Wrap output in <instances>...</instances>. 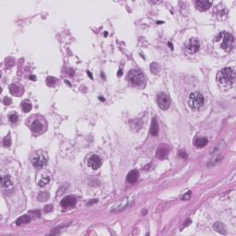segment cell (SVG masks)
Here are the masks:
<instances>
[{"label":"cell","instance_id":"10","mask_svg":"<svg viewBox=\"0 0 236 236\" xmlns=\"http://www.w3.org/2000/svg\"><path fill=\"white\" fill-rule=\"evenodd\" d=\"M169 154V147L165 144H161L157 149V152H156V157L160 160H164L167 158V156Z\"/></svg>","mask_w":236,"mask_h":236},{"label":"cell","instance_id":"31","mask_svg":"<svg viewBox=\"0 0 236 236\" xmlns=\"http://www.w3.org/2000/svg\"><path fill=\"white\" fill-rule=\"evenodd\" d=\"M122 75H123V71H122V70L120 69L119 71H118V73H117V76H118V77H121Z\"/></svg>","mask_w":236,"mask_h":236},{"label":"cell","instance_id":"36","mask_svg":"<svg viewBox=\"0 0 236 236\" xmlns=\"http://www.w3.org/2000/svg\"><path fill=\"white\" fill-rule=\"evenodd\" d=\"M161 23H163V21H158V24H161Z\"/></svg>","mask_w":236,"mask_h":236},{"label":"cell","instance_id":"15","mask_svg":"<svg viewBox=\"0 0 236 236\" xmlns=\"http://www.w3.org/2000/svg\"><path fill=\"white\" fill-rule=\"evenodd\" d=\"M31 128L34 133H40V132H42L43 129V124L39 120H35L33 123L31 124Z\"/></svg>","mask_w":236,"mask_h":236},{"label":"cell","instance_id":"17","mask_svg":"<svg viewBox=\"0 0 236 236\" xmlns=\"http://www.w3.org/2000/svg\"><path fill=\"white\" fill-rule=\"evenodd\" d=\"M208 140L207 137H196L195 139V145L198 148H203L208 144Z\"/></svg>","mask_w":236,"mask_h":236},{"label":"cell","instance_id":"22","mask_svg":"<svg viewBox=\"0 0 236 236\" xmlns=\"http://www.w3.org/2000/svg\"><path fill=\"white\" fill-rule=\"evenodd\" d=\"M50 182V178L49 177H42V179L39 181V183H38V185H39V186H41V187H43V186H45L47 185V183Z\"/></svg>","mask_w":236,"mask_h":236},{"label":"cell","instance_id":"16","mask_svg":"<svg viewBox=\"0 0 236 236\" xmlns=\"http://www.w3.org/2000/svg\"><path fill=\"white\" fill-rule=\"evenodd\" d=\"M213 228L216 232H218L219 233H221V234H226V229H225V226L221 223L220 221H217L216 223H214L213 225Z\"/></svg>","mask_w":236,"mask_h":236},{"label":"cell","instance_id":"26","mask_svg":"<svg viewBox=\"0 0 236 236\" xmlns=\"http://www.w3.org/2000/svg\"><path fill=\"white\" fill-rule=\"evenodd\" d=\"M56 83V78L54 77H48L46 78V84L48 85V86H54V85Z\"/></svg>","mask_w":236,"mask_h":236},{"label":"cell","instance_id":"4","mask_svg":"<svg viewBox=\"0 0 236 236\" xmlns=\"http://www.w3.org/2000/svg\"><path fill=\"white\" fill-rule=\"evenodd\" d=\"M128 80L133 85L136 86H140V85L145 80V76L143 72L139 69H133L129 72L128 74Z\"/></svg>","mask_w":236,"mask_h":236},{"label":"cell","instance_id":"13","mask_svg":"<svg viewBox=\"0 0 236 236\" xmlns=\"http://www.w3.org/2000/svg\"><path fill=\"white\" fill-rule=\"evenodd\" d=\"M139 173L137 170H132V171H130L127 176V181L129 183H135L137 179H139Z\"/></svg>","mask_w":236,"mask_h":236},{"label":"cell","instance_id":"29","mask_svg":"<svg viewBox=\"0 0 236 236\" xmlns=\"http://www.w3.org/2000/svg\"><path fill=\"white\" fill-rule=\"evenodd\" d=\"M3 102H4V103L6 104V105H9V104H10V103L12 102L11 99H10V98H9V97H5V98H4V101H3Z\"/></svg>","mask_w":236,"mask_h":236},{"label":"cell","instance_id":"7","mask_svg":"<svg viewBox=\"0 0 236 236\" xmlns=\"http://www.w3.org/2000/svg\"><path fill=\"white\" fill-rule=\"evenodd\" d=\"M31 162H32V165L34 166V168L42 169L46 165L47 159L43 154H38V155H35L33 158H32Z\"/></svg>","mask_w":236,"mask_h":236},{"label":"cell","instance_id":"30","mask_svg":"<svg viewBox=\"0 0 236 236\" xmlns=\"http://www.w3.org/2000/svg\"><path fill=\"white\" fill-rule=\"evenodd\" d=\"M180 156L182 157V158H186V152H183V151H180Z\"/></svg>","mask_w":236,"mask_h":236},{"label":"cell","instance_id":"21","mask_svg":"<svg viewBox=\"0 0 236 236\" xmlns=\"http://www.w3.org/2000/svg\"><path fill=\"white\" fill-rule=\"evenodd\" d=\"M50 198V195L47 191H44V192H41L40 194L38 195L37 198L40 202H43V201H47Z\"/></svg>","mask_w":236,"mask_h":236},{"label":"cell","instance_id":"24","mask_svg":"<svg viewBox=\"0 0 236 236\" xmlns=\"http://www.w3.org/2000/svg\"><path fill=\"white\" fill-rule=\"evenodd\" d=\"M11 145V137H10V134H9L8 136H5V139L3 140V146L4 147H9Z\"/></svg>","mask_w":236,"mask_h":236},{"label":"cell","instance_id":"27","mask_svg":"<svg viewBox=\"0 0 236 236\" xmlns=\"http://www.w3.org/2000/svg\"><path fill=\"white\" fill-rule=\"evenodd\" d=\"M191 195H192V191H188L186 194H185L183 196H182V200H188L191 198Z\"/></svg>","mask_w":236,"mask_h":236},{"label":"cell","instance_id":"35","mask_svg":"<svg viewBox=\"0 0 236 236\" xmlns=\"http://www.w3.org/2000/svg\"><path fill=\"white\" fill-rule=\"evenodd\" d=\"M100 100H101V101H104V98H102V97H100Z\"/></svg>","mask_w":236,"mask_h":236},{"label":"cell","instance_id":"11","mask_svg":"<svg viewBox=\"0 0 236 236\" xmlns=\"http://www.w3.org/2000/svg\"><path fill=\"white\" fill-rule=\"evenodd\" d=\"M195 4V6L198 9H199L201 11H206L211 6L212 2L208 1V0H196Z\"/></svg>","mask_w":236,"mask_h":236},{"label":"cell","instance_id":"32","mask_svg":"<svg viewBox=\"0 0 236 236\" xmlns=\"http://www.w3.org/2000/svg\"><path fill=\"white\" fill-rule=\"evenodd\" d=\"M168 45H169V46H170V47H171V49H172V50H173V44H172L171 43H168Z\"/></svg>","mask_w":236,"mask_h":236},{"label":"cell","instance_id":"34","mask_svg":"<svg viewBox=\"0 0 236 236\" xmlns=\"http://www.w3.org/2000/svg\"><path fill=\"white\" fill-rule=\"evenodd\" d=\"M30 78H31V80H35V77L34 76H31Z\"/></svg>","mask_w":236,"mask_h":236},{"label":"cell","instance_id":"20","mask_svg":"<svg viewBox=\"0 0 236 236\" xmlns=\"http://www.w3.org/2000/svg\"><path fill=\"white\" fill-rule=\"evenodd\" d=\"M21 109L24 113H29L31 110V103L28 100H25L21 102Z\"/></svg>","mask_w":236,"mask_h":236},{"label":"cell","instance_id":"3","mask_svg":"<svg viewBox=\"0 0 236 236\" xmlns=\"http://www.w3.org/2000/svg\"><path fill=\"white\" fill-rule=\"evenodd\" d=\"M215 41H221L220 42L221 48L226 52H230L233 47L234 37L232 33H229V32H222V33H220L217 36Z\"/></svg>","mask_w":236,"mask_h":236},{"label":"cell","instance_id":"14","mask_svg":"<svg viewBox=\"0 0 236 236\" xmlns=\"http://www.w3.org/2000/svg\"><path fill=\"white\" fill-rule=\"evenodd\" d=\"M150 134L152 136H158L159 134V124L157 121L156 117H153L152 122H151V126H150Z\"/></svg>","mask_w":236,"mask_h":236},{"label":"cell","instance_id":"12","mask_svg":"<svg viewBox=\"0 0 236 236\" xmlns=\"http://www.w3.org/2000/svg\"><path fill=\"white\" fill-rule=\"evenodd\" d=\"M1 186L2 188L6 189H12L13 188V182L9 175H2L1 177Z\"/></svg>","mask_w":236,"mask_h":236},{"label":"cell","instance_id":"25","mask_svg":"<svg viewBox=\"0 0 236 236\" xmlns=\"http://www.w3.org/2000/svg\"><path fill=\"white\" fill-rule=\"evenodd\" d=\"M150 70H151L152 73L157 74V73H158V72L160 71V67H159V65H158V64H156V63H152L151 65H150Z\"/></svg>","mask_w":236,"mask_h":236},{"label":"cell","instance_id":"28","mask_svg":"<svg viewBox=\"0 0 236 236\" xmlns=\"http://www.w3.org/2000/svg\"><path fill=\"white\" fill-rule=\"evenodd\" d=\"M53 209H54L53 206H52V205H47V206H45V207H44V208H43V212H44V213H49V212H51L52 210H53Z\"/></svg>","mask_w":236,"mask_h":236},{"label":"cell","instance_id":"9","mask_svg":"<svg viewBox=\"0 0 236 236\" xmlns=\"http://www.w3.org/2000/svg\"><path fill=\"white\" fill-rule=\"evenodd\" d=\"M60 204L64 208H71L77 204V199L74 195H67L61 200Z\"/></svg>","mask_w":236,"mask_h":236},{"label":"cell","instance_id":"18","mask_svg":"<svg viewBox=\"0 0 236 236\" xmlns=\"http://www.w3.org/2000/svg\"><path fill=\"white\" fill-rule=\"evenodd\" d=\"M9 91L11 92V94H13V95H19L21 93L23 92V90L21 87H18V86H17V85L13 84L9 87Z\"/></svg>","mask_w":236,"mask_h":236},{"label":"cell","instance_id":"23","mask_svg":"<svg viewBox=\"0 0 236 236\" xmlns=\"http://www.w3.org/2000/svg\"><path fill=\"white\" fill-rule=\"evenodd\" d=\"M9 121H10L11 123L15 124V123H17V122L18 121V114H16V113L10 114L9 115Z\"/></svg>","mask_w":236,"mask_h":236},{"label":"cell","instance_id":"6","mask_svg":"<svg viewBox=\"0 0 236 236\" xmlns=\"http://www.w3.org/2000/svg\"><path fill=\"white\" fill-rule=\"evenodd\" d=\"M200 48L199 41L196 38H191L189 39L188 42L186 44V49L189 54H195L196 53Z\"/></svg>","mask_w":236,"mask_h":236},{"label":"cell","instance_id":"33","mask_svg":"<svg viewBox=\"0 0 236 236\" xmlns=\"http://www.w3.org/2000/svg\"><path fill=\"white\" fill-rule=\"evenodd\" d=\"M87 73H88V75L90 76V78H93V77H92V75H91V73H90V72H89V71H88V72H87Z\"/></svg>","mask_w":236,"mask_h":236},{"label":"cell","instance_id":"2","mask_svg":"<svg viewBox=\"0 0 236 236\" xmlns=\"http://www.w3.org/2000/svg\"><path fill=\"white\" fill-rule=\"evenodd\" d=\"M204 102H205L204 97H203V95L199 91H194V92L190 93L187 101L188 106L190 107V109L195 111L202 108V106L204 105Z\"/></svg>","mask_w":236,"mask_h":236},{"label":"cell","instance_id":"19","mask_svg":"<svg viewBox=\"0 0 236 236\" xmlns=\"http://www.w3.org/2000/svg\"><path fill=\"white\" fill-rule=\"evenodd\" d=\"M31 221V217L28 215H24L19 217L17 220H16V224L17 225H21V224H25V223H29Z\"/></svg>","mask_w":236,"mask_h":236},{"label":"cell","instance_id":"8","mask_svg":"<svg viewBox=\"0 0 236 236\" xmlns=\"http://www.w3.org/2000/svg\"><path fill=\"white\" fill-rule=\"evenodd\" d=\"M102 159L96 154L90 155L89 157V159H88V166L90 167L91 169H93V170L99 169L102 166Z\"/></svg>","mask_w":236,"mask_h":236},{"label":"cell","instance_id":"1","mask_svg":"<svg viewBox=\"0 0 236 236\" xmlns=\"http://www.w3.org/2000/svg\"><path fill=\"white\" fill-rule=\"evenodd\" d=\"M235 80V70L233 68H225L217 74V82L221 87H231Z\"/></svg>","mask_w":236,"mask_h":236},{"label":"cell","instance_id":"5","mask_svg":"<svg viewBox=\"0 0 236 236\" xmlns=\"http://www.w3.org/2000/svg\"><path fill=\"white\" fill-rule=\"evenodd\" d=\"M157 102H158V105L161 110L166 111L170 108V105H171V99H170V97L166 93L161 92L157 96Z\"/></svg>","mask_w":236,"mask_h":236}]
</instances>
